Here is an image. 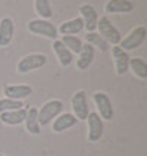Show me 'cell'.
<instances>
[{
  "instance_id": "8",
  "label": "cell",
  "mask_w": 147,
  "mask_h": 156,
  "mask_svg": "<svg viewBox=\"0 0 147 156\" xmlns=\"http://www.w3.org/2000/svg\"><path fill=\"white\" fill-rule=\"evenodd\" d=\"M87 121H88V141L96 143L103 137L104 133V124L103 119L99 116L97 112H90L87 116Z\"/></svg>"
},
{
  "instance_id": "7",
  "label": "cell",
  "mask_w": 147,
  "mask_h": 156,
  "mask_svg": "<svg viewBox=\"0 0 147 156\" xmlns=\"http://www.w3.org/2000/svg\"><path fill=\"white\" fill-rule=\"evenodd\" d=\"M93 100H94L96 106H97V111H99V116L102 119H112L113 118V106H112V102L109 99V96L103 93V91H97L93 94Z\"/></svg>"
},
{
  "instance_id": "20",
  "label": "cell",
  "mask_w": 147,
  "mask_h": 156,
  "mask_svg": "<svg viewBox=\"0 0 147 156\" xmlns=\"http://www.w3.org/2000/svg\"><path fill=\"white\" fill-rule=\"evenodd\" d=\"M128 69H131L135 77L141 78V80H146L147 78V63L141 58H132V59L130 58Z\"/></svg>"
},
{
  "instance_id": "17",
  "label": "cell",
  "mask_w": 147,
  "mask_h": 156,
  "mask_svg": "<svg viewBox=\"0 0 147 156\" xmlns=\"http://www.w3.org/2000/svg\"><path fill=\"white\" fill-rule=\"evenodd\" d=\"M25 130L30 133V134H34V136H38L41 133V127L38 124V109L37 108H30L26 111L25 115Z\"/></svg>"
},
{
  "instance_id": "3",
  "label": "cell",
  "mask_w": 147,
  "mask_h": 156,
  "mask_svg": "<svg viewBox=\"0 0 147 156\" xmlns=\"http://www.w3.org/2000/svg\"><path fill=\"white\" fill-rule=\"evenodd\" d=\"M28 31L33 33V34H37V35H43V37H47L50 40H56L58 37V28L54 27V24H52L50 21L47 19H31L28 22Z\"/></svg>"
},
{
  "instance_id": "26",
  "label": "cell",
  "mask_w": 147,
  "mask_h": 156,
  "mask_svg": "<svg viewBox=\"0 0 147 156\" xmlns=\"http://www.w3.org/2000/svg\"><path fill=\"white\" fill-rule=\"evenodd\" d=\"M0 156H5V155H0Z\"/></svg>"
},
{
  "instance_id": "18",
  "label": "cell",
  "mask_w": 147,
  "mask_h": 156,
  "mask_svg": "<svg viewBox=\"0 0 147 156\" xmlns=\"http://www.w3.org/2000/svg\"><path fill=\"white\" fill-rule=\"evenodd\" d=\"M53 50L56 53V56H58V61L61 63L62 66L65 68V66H69L72 61H74V55L65 47V44L62 43L61 40H54L53 41Z\"/></svg>"
},
{
  "instance_id": "23",
  "label": "cell",
  "mask_w": 147,
  "mask_h": 156,
  "mask_svg": "<svg viewBox=\"0 0 147 156\" xmlns=\"http://www.w3.org/2000/svg\"><path fill=\"white\" fill-rule=\"evenodd\" d=\"M35 12L40 15V19H47L49 21L53 16L50 0H35Z\"/></svg>"
},
{
  "instance_id": "10",
  "label": "cell",
  "mask_w": 147,
  "mask_h": 156,
  "mask_svg": "<svg viewBox=\"0 0 147 156\" xmlns=\"http://www.w3.org/2000/svg\"><path fill=\"white\" fill-rule=\"evenodd\" d=\"M15 34V24L12 18H3L0 21V47H6L12 43Z\"/></svg>"
},
{
  "instance_id": "9",
  "label": "cell",
  "mask_w": 147,
  "mask_h": 156,
  "mask_svg": "<svg viewBox=\"0 0 147 156\" xmlns=\"http://www.w3.org/2000/svg\"><path fill=\"white\" fill-rule=\"evenodd\" d=\"M79 13H81V19L84 22V28L87 30V33H93L97 28V21H99V15L96 12V9L91 5H81L79 6Z\"/></svg>"
},
{
  "instance_id": "25",
  "label": "cell",
  "mask_w": 147,
  "mask_h": 156,
  "mask_svg": "<svg viewBox=\"0 0 147 156\" xmlns=\"http://www.w3.org/2000/svg\"><path fill=\"white\" fill-rule=\"evenodd\" d=\"M0 128H2V122H0Z\"/></svg>"
},
{
  "instance_id": "24",
  "label": "cell",
  "mask_w": 147,
  "mask_h": 156,
  "mask_svg": "<svg viewBox=\"0 0 147 156\" xmlns=\"http://www.w3.org/2000/svg\"><path fill=\"white\" fill-rule=\"evenodd\" d=\"M24 103L22 100H13V99H0V113L8 112V111H16V109H22Z\"/></svg>"
},
{
  "instance_id": "14",
  "label": "cell",
  "mask_w": 147,
  "mask_h": 156,
  "mask_svg": "<svg viewBox=\"0 0 147 156\" xmlns=\"http://www.w3.org/2000/svg\"><path fill=\"white\" fill-rule=\"evenodd\" d=\"M107 13H130L134 10V5L130 0H109L104 5Z\"/></svg>"
},
{
  "instance_id": "11",
  "label": "cell",
  "mask_w": 147,
  "mask_h": 156,
  "mask_svg": "<svg viewBox=\"0 0 147 156\" xmlns=\"http://www.w3.org/2000/svg\"><path fill=\"white\" fill-rule=\"evenodd\" d=\"M112 56L115 59V68H116V74L118 75H124L128 71V62H130V56L125 50H122L119 46H113L112 47Z\"/></svg>"
},
{
  "instance_id": "12",
  "label": "cell",
  "mask_w": 147,
  "mask_h": 156,
  "mask_svg": "<svg viewBox=\"0 0 147 156\" xmlns=\"http://www.w3.org/2000/svg\"><path fill=\"white\" fill-rule=\"evenodd\" d=\"M77 122H78V119L72 113H68V112L61 113L53 121V131L54 133H63V131L72 128L74 125H77Z\"/></svg>"
},
{
  "instance_id": "1",
  "label": "cell",
  "mask_w": 147,
  "mask_h": 156,
  "mask_svg": "<svg viewBox=\"0 0 147 156\" xmlns=\"http://www.w3.org/2000/svg\"><path fill=\"white\" fill-rule=\"evenodd\" d=\"M62 111H63L62 100L53 99V100L46 102V103L38 109V124H40V127L49 125L58 115H61Z\"/></svg>"
},
{
  "instance_id": "6",
  "label": "cell",
  "mask_w": 147,
  "mask_h": 156,
  "mask_svg": "<svg viewBox=\"0 0 147 156\" xmlns=\"http://www.w3.org/2000/svg\"><path fill=\"white\" fill-rule=\"evenodd\" d=\"M71 105H72V111H74V116L78 121H86L90 109H88V102H87V94L84 90H78L74 93L72 99H71Z\"/></svg>"
},
{
  "instance_id": "15",
  "label": "cell",
  "mask_w": 147,
  "mask_h": 156,
  "mask_svg": "<svg viewBox=\"0 0 147 156\" xmlns=\"http://www.w3.org/2000/svg\"><path fill=\"white\" fill-rule=\"evenodd\" d=\"M26 109H16V111H8L0 113V122L6 125H19L25 121Z\"/></svg>"
},
{
  "instance_id": "5",
  "label": "cell",
  "mask_w": 147,
  "mask_h": 156,
  "mask_svg": "<svg viewBox=\"0 0 147 156\" xmlns=\"http://www.w3.org/2000/svg\"><path fill=\"white\" fill-rule=\"evenodd\" d=\"M47 63V56L41 55V53H31V55H26L24 56L21 61L18 62L16 69L19 74H26L30 71L38 69Z\"/></svg>"
},
{
  "instance_id": "2",
  "label": "cell",
  "mask_w": 147,
  "mask_h": 156,
  "mask_svg": "<svg viewBox=\"0 0 147 156\" xmlns=\"http://www.w3.org/2000/svg\"><path fill=\"white\" fill-rule=\"evenodd\" d=\"M96 30H99V34L107 41V44L118 46L119 41L122 40L121 33H119L118 28L109 21L107 16H102L99 21H97V28H96Z\"/></svg>"
},
{
  "instance_id": "4",
  "label": "cell",
  "mask_w": 147,
  "mask_h": 156,
  "mask_svg": "<svg viewBox=\"0 0 147 156\" xmlns=\"http://www.w3.org/2000/svg\"><path fill=\"white\" fill-rule=\"evenodd\" d=\"M146 37H147L146 27L140 25V27H137V28H134V30H132L127 37H124L121 41H119L118 46L121 47L122 50H125V52H128V50H134V49L140 47L141 44L146 41Z\"/></svg>"
},
{
  "instance_id": "19",
  "label": "cell",
  "mask_w": 147,
  "mask_h": 156,
  "mask_svg": "<svg viewBox=\"0 0 147 156\" xmlns=\"http://www.w3.org/2000/svg\"><path fill=\"white\" fill-rule=\"evenodd\" d=\"M84 30V22L81 18H74L69 19L66 22L61 24V27L58 28V33H61L62 35H75L78 33H81Z\"/></svg>"
},
{
  "instance_id": "21",
  "label": "cell",
  "mask_w": 147,
  "mask_h": 156,
  "mask_svg": "<svg viewBox=\"0 0 147 156\" xmlns=\"http://www.w3.org/2000/svg\"><path fill=\"white\" fill-rule=\"evenodd\" d=\"M61 41L65 44V47H66L72 55H74V53L78 55V53L81 52V49H82V44H84L82 40H81L79 37H77V35H63Z\"/></svg>"
},
{
  "instance_id": "22",
  "label": "cell",
  "mask_w": 147,
  "mask_h": 156,
  "mask_svg": "<svg viewBox=\"0 0 147 156\" xmlns=\"http://www.w3.org/2000/svg\"><path fill=\"white\" fill-rule=\"evenodd\" d=\"M86 41H87V44H90V46H93V47L100 49L102 52H106V50L109 49L107 41H106V40H104L99 33H94V31H93V33H87Z\"/></svg>"
},
{
  "instance_id": "16",
  "label": "cell",
  "mask_w": 147,
  "mask_h": 156,
  "mask_svg": "<svg viewBox=\"0 0 147 156\" xmlns=\"http://www.w3.org/2000/svg\"><path fill=\"white\" fill-rule=\"evenodd\" d=\"M33 93V88L25 84H18V86H6L5 87V94L8 99L13 100H22Z\"/></svg>"
},
{
  "instance_id": "13",
  "label": "cell",
  "mask_w": 147,
  "mask_h": 156,
  "mask_svg": "<svg viewBox=\"0 0 147 156\" xmlns=\"http://www.w3.org/2000/svg\"><path fill=\"white\" fill-rule=\"evenodd\" d=\"M94 61V47L90 44H82L81 52L78 53V59H77V68L79 71L88 69V66L93 63Z\"/></svg>"
}]
</instances>
